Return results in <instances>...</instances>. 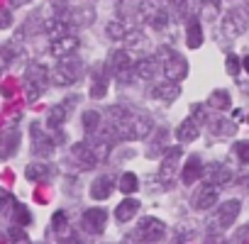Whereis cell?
<instances>
[{
	"instance_id": "obj_15",
	"label": "cell",
	"mask_w": 249,
	"mask_h": 244,
	"mask_svg": "<svg viewBox=\"0 0 249 244\" xmlns=\"http://www.w3.org/2000/svg\"><path fill=\"white\" fill-rule=\"evenodd\" d=\"M205 174H208L210 183H215L217 188H220V186H227V183L232 181V176H234L232 166L225 164V161H213V164L205 169Z\"/></svg>"
},
{
	"instance_id": "obj_44",
	"label": "cell",
	"mask_w": 249,
	"mask_h": 244,
	"mask_svg": "<svg viewBox=\"0 0 249 244\" xmlns=\"http://www.w3.org/2000/svg\"><path fill=\"white\" fill-rule=\"evenodd\" d=\"M20 54H22V49H20V47H18L15 42H8V44L3 47V56H5L8 61H13V59H18Z\"/></svg>"
},
{
	"instance_id": "obj_1",
	"label": "cell",
	"mask_w": 249,
	"mask_h": 244,
	"mask_svg": "<svg viewBox=\"0 0 249 244\" xmlns=\"http://www.w3.org/2000/svg\"><path fill=\"white\" fill-rule=\"evenodd\" d=\"M159 64H161V71H164V76L169 78V81H183L186 76H188V61H186V56H181L178 52H174V49H169V47H161L159 49Z\"/></svg>"
},
{
	"instance_id": "obj_16",
	"label": "cell",
	"mask_w": 249,
	"mask_h": 244,
	"mask_svg": "<svg viewBox=\"0 0 249 244\" xmlns=\"http://www.w3.org/2000/svg\"><path fill=\"white\" fill-rule=\"evenodd\" d=\"M66 20L71 22V27H73V30H81V27L93 25V20H95V10H93L90 5L73 8V10H69V13H66Z\"/></svg>"
},
{
	"instance_id": "obj_6",
	"label": "cell",
	"mask_w": 249,
	"mask_h": 244,
	"mask_svg": "<svg viewBox=\"0 0 249 244\" xmlns=\"http://www.w3.org/2000/svg\"><path fill=\"white\" fill-rule=\"evenodd\" d=\"M164 234H166V225L157 217H142L137 225V232H135L137 239H147V242H157V244L164 239Z\"/></svg>"
},
{
	"instance_id": "obj_20",
	"label": "cell",
	"mask_w": 249,
	"mask_h": 244,
	"mask_svg": "<svg viewBox=\"0 0 249 244\" xmlns=\"http://www.w3.org/2000/svg\"><path fill=\"white\" fill-rule=\"evenodd\" d=\"M130 122H132V137L135 139H144L147 135H152V120L144 112H132L130 110Z\"/></svg>"
},
{
	"instance_id": "obj_45",
	"label": "cell",
	"mask_w": 249,
	"mask_h": 244,
	"mask_svg": "<svg viewBox=\"0 0 249 244\" xmlns=\"http://www.w3.org/2000/svg\"><path fill=\"white\" fill-rule=\"evenodd\" d=\"M225 66H227V71H230L232 76H237V73H239V59H237L234 54H230V56H227Z\"/></svg>"
},
{
	"instance_id": "obj_21",
	"label": "cell",
	"mask_w": 249,
	"mask_h": 244,
	"mask_svg": "<svg viewBox=\"0 0 249 244\" xmlns=\"http://www.w3.org/2000/svg\"><path fill=\"white\" fill-rule=\"evenodd\" d=\"M112 186H115V181H112V176H107V174L93 178V183H90V198L105 200V198L112 193Z\"/></svg>"
},
{
	"instance_id": "obj_27",
	"label": "cell",
	"mask_w": 249,
	"mask_h": 244,
	"mask_svg": "<svg viewBox=\"0 0 249 244\" xmlns=\"http://www.w3.org/2000/svg\"><path fill=\"white\" fill-rule=\"evenodd\" d=\"M186 44H188L191 49H198V47L203 44V30H200L198 17H193V15H191V20H188V25H186Z\"/></svg>"
},
{
	"instance_id": "obj_40",
	"label": "cell",
	"mask_w": 249,
	"mask_h": 244,
	"mask_svg": "<svg viewBox=\"0 0 249 244\" xmlns=\"http://www.w3.org/2000/svg\"><path fill=\"white\" fill-rule=\"evenodd\" d=\"M90 147H93V152H95L98 161H105V159H107V154L112 152V139H98V142H93Z\"/></svg>"
},
{
	"instance_id": "obj_24",
	"label": "cell",
	"mask_w": 249,
	"mask_h": 244,
	"mask_svg": "<svg viewBox=\"0 0 249 244\" xmlns=\"http://www.w3.org/2000/svg\"><path fill=\"white\" fill-rule=\"evenodd\" d=\"M124 44H127V52L130 54H144L147 47H149L144 32H140V30H130L127 35H124Z\"/></svg>"
},
{
	"instance_id": "obj_33",
	"label": "cell",
	"mask_w": 249,
	"mask_h": 244,
	"mask_svg": "<svg viewBox=\"0 0 249 244\" xmlns=\"http://www.w3.org/2000/svg\"><path fill=\"white\" fill-rule=\"evenodd\" d=\"M230 93L227 90H222V88H217V90H213L210 93V98H208V107H213V110H227L230 107Z\"/></svg>"
},
{
	"instance_id": "obj_18",
	"label": "cell",
	"mask_w": 249,
	"mask_h": 244,
	"mask_svg": "<svg viewBox=\"0 0 249 244\" xmlns=\"http://www.w3.org/2000/svg\"><path fill=\"white\" fill-rule=\"evenodd\" d=\"M159 59L157 56H142V59H137V64H135V76H140L142 81H152L154 76H157V71H159Z\"/></svg>"
},
{
	"instance_id": "obj_14",
	"label": "cell",
	"mask_w": 249,
	"mask_h": 244,
	"mask_svg": "<svg viewBox=\"0 0 249 244\" xmlns=\"http://www.w3.org/2000/svg\"><path fill=\"white\" fill-rule=\"evenodd\" d=\"M71 159H73L81 169H93V166L98 164V157H95V152H93V147H90L88 142H78V144H73V149H71Z\"/></svg>"
},
{
	"instance_id": "obj_10",
	"label": "cell",
	"mask_w": 249,
	"mask_h": 244,
	"mask_svg": "<svg viewBox=\"0 0 249 244\" xmlns=\"http://www.w3.org/2000/svg\"><path fill=\"white\" fill-rule=\"evenodd\" d=\"M215 200H217V186L208 181V183H203V186L193 193L191 205H193L196 210H210V208L215 205Z\"/></svg>"
},
{
	"instance_id": "obj_34",
	"label": "cell",
	"mask_w": 249,
	"mask_h": 244,
	"mask_svg": "<svg viewBox=\"0 0 249 244\" xmlns=\"http://www.w3.org/2000/svg\"><path fill=\"white\" fill-rule=\"evenodd\" d=\"M200 17L205 22H213L220 17V0H200Z\"/></svg>"
},
{
	"instance_id": "obj_8",
	"label": "cell",
	"mask_w": 249,
	"mask_h": 244,
	"mask_svg": "<svg viewBox=\"0 0 249 244\" xmlns=\"http://www.w3.org/2000/svg\"><path fill=\"white\" fill-rule=\"evenodd\" d=\"M76 103H78V98L71 95V98H66L61 105H54V107L49 110V117H47V127H49V130H61V125L69 120V110L76 107Z\"/></svg>"
},
{
	"instance_id": "obj_19",
	"label": "cell",
	"mask_w": 249,
	"mask_h": 244,
	"mask_svg": "<svg viewBox=\"0 0 249 244\" xmlns=\"http://www.w3.org/2000/svg\"><path fill=\"white\" fill-rule=\"evenodd\" d=\"M200 176H205V166H203V159H200L198 154H193V157L188 159L183 174H181V181H183L186 186H191V183H196Z\"/></svg>"
},
{
	"instance_id": "obj_4",
	"label": "cell",
	"mask_w": 249,
	"mask_h": 244,
	"mask_svg": "<svg viewBox=\"0 0 249 244\" xmlns=\"http://www.w3.org/2000/svg\"><path fill=\"white\" fill-rule=\"evenodd\" d=\"M132 69H135L132 54H130L127 49L112 52L110 59H107V64H105V71H107L115 81H120V83H127V81L132 78Z\"/></svg>"
},
{
	"instance_id": "obj_50",
	"label": "cell",
	"mask_w": 249,
	"mask_h": 244,
	"mask_svg": "<svg viewBox=\"0 0 249 244\" xmlns=\"http://www.w3.org/2000/svg\"><path fill=\"white\" fill-rule=\"evenodd\" d=\"M64 244H81L76 237H69V239H64Z\"/></svg>"
},
{
	"instance_id": "obj_11",
	"label": "cell",
	"mask_w": 249,
	"mask_h": 244,
	"mask_svg": "<svg viewBox=\"0 0 249 244\" xmlns=\"http://www.w3.org/2000/svg\"><path fill=\"white\" fill-rule=\"evenodd\" d=\"M83 227H86V232H90V234H100L103 229H105V222H107V210H103V208H90V210H86L83 212Z\"/></svg>"
},
{
	"instance_id": "obj_23",
	"label": "cell",
	"mask_w": 249,
	"mask_h": 244,
	"mask_svg": "<svg viewBox=\"0 0 249 244\" xmlns=\"http://www.w3.org/2000/svg\"><path fill=\"white\" fill-rule=\"evenodd\" d=\"M164 5H166L164 0H140L137 13H140V17H142L144 22H152L159 13H164V10H166Z\"/></svg>"
},
{
	"instance_id": "obj_49",
	"label": "cell",
	"mask_w": 249,
	"mask_h": 244,
	"mask_svg": "<svg viewBox=\"0 0 249 244\" xmlns=\"http://www.w3.org/2000/svg\"><path fill=\"white\" fill-rule=\"evenodd\" d=\"M174 244H186V237H183V234H176V237H174Z\"/></svg>"
},
{
	"instance_id": "obj_9",
	"label": "cell",
	"mask_w": 249,
	"mask_h": 244,
	"mask_svg": "<svg viewBox=\"0 0 249 244\" xmlns=\"http://www.w3.org/2000/svg\"><path fill=\"white\" fill-rule=\"evenodd\" d=\"M239 208H242V203L234 198V200H225L220 208H217V212H215V227L217 229H227L234 220H237V215H239Z\"/></svg>"
},
{
	"instance_id": "obj_35",
	"label": "cell",
	"mask_w": 249,
	"mask_h": 244,
	"mask_svg": "<svg viewBox=\"0 0 249 244\" xmlns=\"http://www.w3.org/2000/svg\"><path fill=\"white\" fill-rule=\"evenodd\" d=\"M105 32H107V37H110V39H124V35L130 32V27L124 25L122 20H110V22H107V27H105Z\"/></svg>"
},
{
	"instance_id": "obj_43",
	"label": "cell",
	"mask_w": 249,
	"mask_h": 244,
	"mask_svg": "<svg viewBox=\"0 0 249 244\" xmlns=\"http://www.w3.org/2000/svg\"><path fill=\"white\" fill-rule=\"evenodd\" d=\"M232 154H237V159H239L242 164H249V139L234 142V147H232Z\"/></svg>"
},
{
	"instance_id": "obj_7",
	"label": "cell",
	"mask_w": 249,
	"mask_h": 244,
	"mask_svg": "<svg viewBox=\"0 0 249 244\" xmlns=\"http://www.w3.org/2000/svg\"><path fill=\"white\" fill-rule=\"evenodd\" d=\"M181 157H183V149L181 147H169L164 152V159H161V166H159V181L161 183H171V178L178 171Z\"/></svg>"
},
{
	"instance_id": "obj_47",
	"label": "cell",
	"mask_w": 249,
	"mask_h": 244,
	"mask_svg": "<svg viewBox=\"0 0 249 244\" xmlns=\"http://www.w3.org/2000/svg\"><path fill=\"white\" fill-rule=\"evenodd\" d=\"M5 203H10V193H8V191H3V188H0V208H3Z\"/></svg>"
},
{
	"instance_id": "obj_12",
	"label": "cell",
	"mask_w": 249,
	"mask_h": 244,
	"mask_svg": "<svg viewBox=\"0 0 249 244\" xmlns=\"http://www.w3.org/2000/svg\"><path fill=\"white\" fill-rule=\"evenodd\" d=\"M54 147H56L54 137L44 135V132L39 130V125L35 122V125H32V152H35L37 157H49V154L54 152Z\"/></svg>"
},
{
	"instance_id": "obj_53",
	"label": "cell",
	"mask_w": 249,
	"mask_h": 244,
	"mask_svg": "<svg viewBox=\"0 0 249 244\" xmlns=\"http://www.w3.org/2000/svg\"><path fill=\"white\" fill-rule=\"evenodd\" d=\"M247 5H249V0H247Z\"/></svg>"
},
{
	"instance_id": "obj_37",
	"label": "cell",
	"mask_w": 249,
	"mask_h": 244,
	"mask_svg": "<svg viewBox=\"0 0 249 244\" xmlns=\"http://www.w3.org/2000/svg\"><path fill=\"white\" fill-rule=\"evenodd\" d=\"M164 3L171 8V13H174L176 20L188 17V5H191V0H164Z\"/></svg>"
},
{
	"instance_id": "obj_31",
	"label": "cell",
	"mask_w": 249,
	"mask_h": 244,
	"mask_svg": "<svg viewBox=\"0 0 249 244\" xmlns=\"http://www.w3.org/2000/svg\"><path fill=\"white\" fill-rule=\"evenodd\" d=\"M208 127H210V132H213V135H220V137H230V135H234V132H237L234 122H230V120H225V117H217V120L208 122Z\"/></svg>"
},
{
	"instance_id": "obj_5",
	"label": "cell",
	"mask_w": 249,
	"mask_h": 244,
	"mask_svg": "<svg viewBox=\"0 0 249 244\" xmlns=\"http://www.w3.org/2000/svg\"><path fill=\"white\" fill-rule=\"evenodd\" d=\"M247 27H249V10H244V8H232L222 20V35L230 39L244 35Z\"/></svg>"
},
{
	"instance_id": "obj_17",
	"label": "cell",
	"mask_w": 249,
	"mask_h": 244,
	"mask_svg": "<svg viewBox=\"0 0 249 244\" xmlns=\"http://www.w3.org/2000/svg\"><path fill=\"white\" fill-rule=\"evenodd\" d=\"M76 49H78V37H76V35H66V37H61V39H54L52 47H49L52 56H56V59L71 56Z\"/></svg>"
},
{
	"instance_id": "obj_46",
	"label": "cell",
	"mask_w": 249,
	"mask_h": 244,
	"mask_svg": "<svg viewBox=\"0 0 249 244\" xmlns=\"http://www.w3.org/2000/svg\"><path fill=\"white\" fill-rule=\"evenodd\" d=\"M13 25V15L10 10H0V30H8Z\"/></svg>"
},
{
	"instance_id": "obj_32",
	"label": "cell",
	"mask_w": 249,
	"mask_h": 244,
	"mask_svg": "<svg viewBox=\"0 0 249 244\" xmlns=\"http://www.w3.org/2000/svg\"><path fill=\"white\" fill-rule=\"evenodd\" d=\"M100 112L98 110H86L83 112V130H86V135H98V130H100Z\"/></svg>"
},
{
	"instance_id": "obj_38",
	"label": "cell",
	"mask_w": 249,
	"mask_h": 244,
	"mask_svg": "<svg viewBox=\"0 0 249 244\" xmlns=\"http://www.w3.org/2000/svg\"><path fill=\"white\" fill-rule=\"evenodd\" d=\"M52 225H54V232H56L61 239H69V217H66V212L59 210V212L54 215Z\"/></svg>"
},
{
	"instance_id": "obj_39",
	"label": "cell",
	"mask_w": 249,
	"mask_h": 244,
	"mask_svg": "<svg viewBox=\"0 0 249 244\" xmlns=\"http://www.w3.org/2000/svg\"><path fill=\"white\" fill-rule=\"evenodd\" d=\"M137 186H140V181H137V176L135 174H122V178H120V191L124 193V195H130V193H135L137 191Z\"/></svg>"
},
{
	"instance_id": "obj_30",
	"label": "cell",
	"mask_w": 249,
	"mask_h": 244,
	"mask_svg": "<svg viewBox=\"0 0 249 244\" xmlns=\"http://www.w3.org/2000/svg\"><path fill=\"white\" fill-rule=\"evenodd\" d=\"M18 144H20V135L18 132H3L0 135V159L10 157L18 149Z\"/></svg>"
},
{
	"instance_id": "obj_42",
	"label": "cell",
	"mask_w": 249,
	"mask_h": 244,
	"mask_svg": "<svg viewBox=\"0 0 249 244\" xmlns=\"http://www.w3.org/2000/svg\"><path fill=\"white\" fill-rule=\"evenodd\" d=\"M8 239H10V244H32V242H30V237L22 232V227H20V225H15V227H10V229H8Z\"/></svg>"
},
{
	"instance_id": "obj_29",
	"label": "cell",
	"mask_w": 249,
	"mask_h": 244,
	"mask_svg": "<svg viewBox=\"0 0 249 244\" xmlns=\"http://www.w3.org/2000/svg\"><path fill=\"white\" fill-rule=\"evenodd\" d=\"M178 93H181V88H178L176 81H166V83L154 86V95H157L159 100H164V103H174V100L178 98Z\"/></svg>"
},
{
	"instance_id": "obj_2",
	"label": "cell",
	"mask_w": 249,
	"mask_h": 244,
	"mask_svg": "<svg viewBox=\"0 0 249 244\" xmlns=\"http://www.w3.org/2000/svg\"><path fill=\"white\" fill-rule=\"evenodd\" d=\"M81 76H83V61H81L78 56H73V54L59 59L56 66H54V71H52V81H54L56 86H71V83H76Z\"/></svg>"
},
{
	"instance_id": "obj_25",
	"label": "cell",
	"mask_w": 249,
	"mask_h": 244,
	"mask_svg": "<svg viewBox=\"0 0 249 244\" xmlns=\"http://www.w3.org/2000/svg\"><path fill=\"white\" fill-rule=\"evenodd\" d=\"M137 210H140V200L124 198V200L115 208V220H117V222H127V220H132V217L137 215Z\"/></svg>"
},
{
	"instance_id": "obj_28",
	"label": "cell",
	"mask_w": 249,
	"mask_h": 244,
	"mask_svg": "<svg viewBox=\"0 0 249 244\" xmlns=\"http://www.w3.org/2000/svg\"><path fill=\"white\" fill-rule=\"evenodd\" d=\"M198 130H200V125L193 117H188V120H183L178 125L176 137H178V142H193V139H198Z\"/></svg>"
},
{
	"instance_id": "obj_22",
	"label": "cell",
	"mask_w": 249,
	"mask_h": 244,
	"mask_svg": "<svg viewBox=\"0 0 249 244\" xmlns=\"http://www.w3.org/2000/svg\"><path fill=\"white\" fill-rule=\"evenodd\" d=\"M107 83H110V73H107L103 66H98L95 73H93V81H90V95H93V98H105Z\"/></svg>"
},
{
	"instance_id": "obj_26",
	"label": "cell",
	"mask_w": 249,
	"mask_h": 244,
	"mask_svg": "<svg viewBox=\"0 0 249 244\" xmlns=\"http://www.w3.org/2000/svg\"><path fill=\"white\" fill-rule=\"evenodd\" d=\"M27 178L30 181H39V183H47L56 171H54V166H49V164H42V161H37V164H30L27 166Z\"/></svg>"
},
{
	"instance_id": "obj_13",
	"label": "cell",
	"mask_w": 249,
	"mask_h": 244,
	"mask_svg": "<svg viewBox=\"0 0 249 244\" xmlns=\"http://www.w3.org/2000/svg\"><path fill=\"white\" fill-rule=\"evenodd\" d=\"M44 32H47V37L54 42V39H61V37H66V35H71L73 32V27H71V22L66 20V15L64 17H47L44 20Z\"/></svg>"
},
{
	"instance_id": "obj_52",
	"label": "cell",
	"mask_w": 249,
	"mask_h": 244,
	"mask_svg": "<svg viewBox=\"0 0 249 244\" xmlns=\"http://www.w3.org/2000/svg\"><path fill=\"white\" fill-rule=\"evenodd\" d=\"M247 188H249V178H247Z\"/></svg>"
},
{
	"instance_id": "obj_36",
	"label": "cell",
	"mask_w": 249,
	"mask_h": 244,
	"mask_svg": "<svg viewBox=\"0 0 249 244\" xmlns=\"http://www.w3.org/2000/svg\"><path fill=\"white\" fill-rule=\"evenodd\" d=\"M166 139H169V132L166 130H159L154 135V142L149 144V157H159L161 152H166Z\"/></svg>"
},
{
	"instance_id": "obj_3",
	"label": "cell",
	"mask_w": 249,
	"mask_h": 244,
	"mask_svg": "<svg viewBox=\"0 0 249 244\" xmlns=\"http://www.w3.org/2000/svg\"><path fill=\"white\" fill-rule=\"evenodd\" d=\"M49 81H52V71H49L44 64H39V61L30 64V66H27V71H25V88H27V98H30V100H37V98L44 93V88L49 86Z\"/></svg>"
},
{
	"instance_id": "obj_48",
	"label": "cell",
	"mask_w": 249,
	"mask_h": 244,
	"mask_svg": "<svg viewBox=\"0 0 249 244\" xmlns=\"http://www.w3.org/2000/svg\"><path fill=\"white\" fill-rule=\"evenodd\" d=\"M208 244H227V242H225L222 237H217V234L213 232V234H210V239H208Z\"/></svg>"
},
{
	"instance_id": "obj_51",
	"label": "cell",
	"mask_w": 249,
	"mask_h": 244,
	"mask_svg": "<svg viewBox=\"0 0 249 244\" xmlns=\"http://www.w3.org/2000/svg\"><path fill=\"white\" fill-rule=\"evenodd\" d=\"M242 64H244V69H247V73H249V56H244V61H242Z\"/></svg>"
},
{
	"instance_id": "obj_41",
	"label": "cell",
	"mask_w": 249,
	"mask_h": 244,
	"mask_svg": "<svg viewBox=\"0 0 249 244\" xmlns=\"http://www.w3.org/2000/svg\"><path fill=\"white\" fill-rule=\"evenodd\" d=\"M13 220H15V225H20V227H22V225H30V222H32V215H30V210H27L25 205H20V203H18V205H15V210H13Z\"/></svg>"
}]
</instances>
